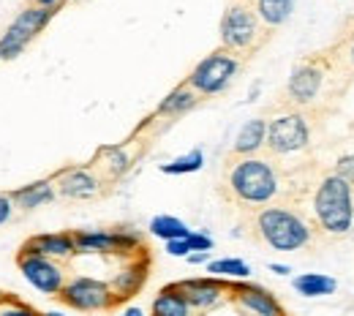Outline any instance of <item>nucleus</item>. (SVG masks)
I'll use <instances>...</instances> for the list:
<instances>
[{
	"mask_svg": "<svg viewBox=\"0 0 354 316\" xmlns=\"http://www.w3.org/2000/svg\"><path fill=\"white\" fill-rule=\"evenodd\" d=\"M237 71H240V57L221 46V49H216L213 55H207L205 60H199L194 66L185 85L194 88L199 95H218L232 85Z\"/></svg>",
	"mask_w": 354,
	"mask_h": 316,
	"instance_id": "nucleus-5",
	"label": "nucleus"
},
{
	"mask_svg": "<svg viewBox=\"0 0 354 316\" xmlns=\"http://www.w3.org/2000/svg\"><path fill=\"white\" fill-rule=\"evenodd\" d=\"M335 175L344 178V180H349L354 185V153H346V156L338 158V164H335Z\"/></svg>",
	"mask_w": 354,
	"mask_h": 316,
	"instance_id": "nucleus-28",
	"label": "nucleus"
},
{
	"mask_svg": "<svg viewBox=\"0 0 354 316\" xmlns=\"http://www.w3.org/2000/svg\"><path fill=\"white\" fill-rule=\"evenodd\" d=\"M207 272L216 275V278H237V281H243V278L251 275V268H248V262H243V259H232V257H226V259L207 262Z\"/></svg>",
	"mask_w": 354,
	"mask_h": 316,
	"instance_id": "nucleus-25",
	"label": "nucleus"
},
{
	"mask_svg": "<svg viewBox=\"0 0 354 316\" xmlns=\"http://www.w3.org/2000/svg\"><path fill=\"white\" fill-rule=\"evenodd\" d=\"M245 3H251V0H245Z\"/></svg>",
	"mask_w": 354,
	"mask_h": 316,
	"instance_id": "nucleus-39",
	"label": "nucleus"
},
{
	"mask_svg": "<svg viewBox=\"0 0 354 316\" xmlns=\"http://www.w3.org/2000/svg\"><path fill=\"white\" fill-rule=\"evenodd\" d=\"M55 185L60 191V196H68V199H93L98 191H101V180L82 167H71V169H63Z\"/></svg>",
	"mask_w": 354,
	"mask_h": 316,
	"instance_id": "nucleus-14",
	"label": "nucleus"
},
{
	"mask_svg": "<svg viewBox=\"0 0 354 316\" xmlns=\"http://www.w3.org/2000/svg\"><path fill=\"white\" fill-rule=\"evenodd\" d=\"M267 142V120L265 118H251L234 136L232 145V158H243V156H259V150Z\"/></svg>",
	"mask_w": 354,
	"mask_h": 316,
	"instance_id": "nucleus-17",
	"label": "nucleus"
},
{
	"mask_svg": "<svg viewBox=\"0 0 354 316\" xmlns=\"http://www.w3.org/2000/svg\"><path fill=\"white\" fill-rule=\"evenodd\" d=\"M185 240H188L191 251H213V237L205 232H191Z\"/></svg>",
	"mask_w": 354,
	"mask_h": 316,
	"instance_id": "nucleus-29",
	"label": "nucleus"
},
{
	"mask_svg": "<svg viewBox=\"0 0 354 316\" xmlns=\"http://www.w3.org/2000/svg\"><path fill=\"white\" fill-rule=\"evenodd\" d=\"M313 219L327 234H346L354 226V185L335 172L322 178L313 194Z\"/></svg>",
	"mask_w": 354,
	"mask_h": 316,
	"instance_id": "nucleus-2",
	"label": "nucleus"
},
{
	"mask_svg": "<svg viewBox=\"0 0 354 316\" xmlns=\"http://www.w3.org/2000/svg\"><path fill=\"white\" fill-rule=\"evenodd\" d=\"M55 196H57V188H55L52 180L30 183V185H25V188H19V191L11 194L14 205L22 207V210H36L41 205H49V202H55Z\"/></svg>",
	"mask_w": 354,
	"mask_h": 316,
	"instance_id": "nucleus-18",
	"label": "nucleus"
},
{
	"mask_svg": "<svg viewBox=\"0 0 354 316\" xmlns=\"http://www.w3.org/2000/svg\"><path fill=\"white\" fill-rule=\"evenodd\" d=\"M17 265H19V272L25 275V281L33 289H39L44 295H52V297H57L63 292L66 272H63V268L55 259H49L44 254H36V251H28V248H19Z\"/></svg>",
	"mask_w": 354,
	"mask_h": 316,
	"instance_id": "nucleus-10",
	"label": "nucleus"
},
{
	"mask_svg": "<svg viewBox=\"0 0 354 316\" xmlns=\"http://www.w3.org/2000/svg\"><path fill=\"white\" fill-rule=\"evenodd\" d=\"M153 316H194V308L177 289V284L164 286L153 300Z\"/></svg>",
	"mask_w": 354,
	"mask_h": 316,
	"instance_id": "nucleus-19",
	"label": "nucleus"
},
{
	"mask_svg": "<svg viewBox=\"0 0 354 316\" xmlns=\"http://www.w3.org/2000/svg\"><path fill=\"white\" fill-rule=\"evenodd\" d=\"M199 101H202V95L194 91V88H188V85H177L175 91L158 104V115H164V118H183V115L191 112Z\"/></svg>",
	"mask_w": 354,
	"mask_h": 316,
	"instance_id": "nucleus-20",
	"label": "nucleus"
},
{
	"mask_svg": "<svg viewBox=\"0 0 354 316\" xmlns=\"http://www.w3.org/2000/svg\"><path fill=\"white\" fill-rule=\"evenodd\" d=\"M55 14H57V8H44V6H36V3L33 6H25L17 14V19L6 28L3 39H0V57H6V60L19 57L25 52V46L30 44L46 25L52 22Z\"/></svg>",
	"mask_w": 354,
	"mask_h": 316,
	"instance_id": "nucleus-7",
	"label": "nucleus"
},
{
	"mask_svg": "<svg viewBox=\"0 0 354 316\" xmlns=\"http://www.w3.org/2000/svg\"><path fill=\"white\" fill-rule=\"evenodd\" d=\"M185 259H188L191 265H205V262H210V251H191Z\"/></svg>",
	"mask_w": 354,
	"mask_h": 316,
	"instance_id": "nucleus-32",
	"label": "nucleus"
},
{
	"mask_svg": "<svg viewBox=\"0 0 354 316\" xmlns=\"http://www.w3.org/2000/svg\"><path fill=\"white\" fill-rule=\"evenodd\" d=\"M167 254H169V257H183V259H185V257L191 254V245H188L185 237H183V240H169V243H167Z\"/></svg>",
	"mask_w": 354,
	"mask_h": 316,
	"instance_id": "nucleus-31",
	"label": "nucleus"
},
{
	"mask_svg": "<svg viewBox=\"0 0 354 316\" xmlns=\"http://www.w3.org/2000/svg\"><path fill=\"white\" fill-rule=\"evenodd\" d=\"M322 85H324V68L316 60H306V63H300V66L292 68L289 82H286V95L295 104L308 106L310 101L319 95Z\"/></svg>",
	"mask_w": 354,
	"mask_h": 316,
	"instance_id": "nucleus-13",
	"label": "nucleus"
},
{
	"mask_svg": "<svg viewBox=\"0 0 354 316\" xmlns=\"http://www.w3.org/2000/svg\"><path fill=\"white\" fill-rule=\"evenodd\" d=\"M267 268H270V272H275V275H289V265H278V262H270V265H267Z\"/></svg>",
	"mask_w": 354,
	"mask_h": 316,
	"instance_id": "nucleus-33",
	"label": "nucleus"
},
{
	"mask_svg": "<svg viewBox=\"0 0 354 316\" xmlns=\"http://www.w3.org/2000/svg\"><path fill=\"white\" fill-rule=\"evenodd\" d=\"M0 316H44V314H39L33 306H28V303H22V300H17V297H8V300L0 306Z\"/></svg>",
	"mask_w": 354,
	"mask_h": 316,
	"instance_id": "nucleus-27",
	"label": "nucleus"
},
{
	"mask_svg": "<svg viewBox=\"0 0 354 316\" xmlns=\"http://www.w3.org/2000/svg\"><path fill=\"white\" fill-rule=\"evenodd\" d=\"M77 254H136L142 251V234L129 226L120 229H82L74 232Z\"/></svg>",
	"mask_w": 354,
	"mask_h": 316,
	"instance_id": "nucleus-9",
	"label": "nucleus"
},
{
	"mask_svg": "<svg viewBox=\"0 0 354 316\" xmlns=\"http://www.w3.org/2000/svg\"><path fill=\"white\" fill-rule=\"evenodd\" d=\"M292 286L303 297H327L338 289V281L333 275H324V272H303L292 281Z\"/></svg>",
	"mask_w": 354,
	"mask_h": 316,
	"instance_id": "nucleus-22",
	"label": "nucleus"
},
{
	"mask_svg": "<svg viewBox=\"0 0 354 316\" xmlns=\"http://www.w3.org/2000/svg\"><path fill=\"white\" fill-rule=\"evenodd\" d=\"M68 308L74 311H109L118 306V297L112 292V286L106 281H98V278H88V275H77L71 281H66L63 292L57 295Z\"/></svg>",
	"mask_w": 354,
	"mask_h": 316,
	"instance_id": "nucleus-8",
	"label": "nucleus"
},
{
	"mask_svg": "<svg viewBox=\"0 0 354 316\" xmlns=\"http://www.w3.org/2000/svg\"><path fill=\"white\" fill-rule=\"evenodd\" d=\"M120 316H145V314H142V308H136V306H131V308H126V311H123Z\"/></svg>",
	"mask_w": 354,
	"mask_h": 316,
	"instance_id": "nucleus-35",
	"label": "nucleus"
},
{
	"mask_svg": "<svg viewBox=\"0 0 354 316\" xmlns=\"http://www.w3.org/2000/svg\"><path fill=\"white\" fill-rule=\"evenodd\" d=\"M202 167H205V153H202L199 147H194L191 153L177 156L175 161L161 164V172H164V175H191V172H199Z\"/></svg>",
	"mask_w": 354,
	"mask_h": 316,
	"instance_id": "nucleus-24",
	"label": "nucleus"
},
{
	"mask_svg": "<svg viewBox=\"0 0 354 316\" xmlns=\"http://www.w3.org/2000/svg\"><path fill=\"white\" fill-rule=\"evenodd\" d=\"M147 270H150V259H147V257H139V259L129 262L123 270L112 278V284H109V286H112V292H115L118 303H123V300L133 297V295L145 286V281H147Z\"/></svg>",
	"mask_w": 354,
	"mask_h": 316,
	"instance_id": "nucleus-15",
	"label": "nucleus"
},
{
	"mask_svg": "<svg viewBox=\"0 0 354 316\" xmlns=\"http://www.w3.org/2000/svg\"><path fill=\"white\" fill-rule=\"evenodd\" d=\"M150 234L153 237H161V240H183V237H188L191 234V229L183 224L180 219H175V216H156L153 221H150Z\"/></svg>",
	"mask_w": 354,
	"mask_h": 316,
	"instance_id": "nucleus-23",
	"label": "nucleus"
},
{
	"mask_svg": "<svg viewBox=\"0 0 354 316\" xmlns=\"http://www.w3.org/2000/svg\"><path fill=\"white\" fill-rule=\"evenodd\" d=\"M101 158H104V164H106V169H109L112 178H120L131 167V156H129L126 147H104L101 150Z\"/></svg>",
	"mask_w": 354,
	"mask_h": 316,
	"instance_id": "nucleus-26",
	"label": "nucleus"
},
{
	"mask_svg": "<svg viewBox=\"0 0 354 316\" xmlns=\"http://www.w3.org/2000/svg\"><path fill=\"white\" fill-rule=\"evenodd\" d=\"M297 0H254V11L265 28H281L292 14H295Z\"/></svg>",
	"mask_w": 354,
	"mask_h": 316,
	"instance_id": "nucleus-21",
	"label": "nucleus"
},
{
	"mask_svg": "<svg viewBox=\"0 0 354 316\" xmlns=\"http://www.w3.org/2000/svg\"><path fill=\"white\" fill-rule=\"evenodd\" d=\"M226 191L243 207H270L283 194V175L267 156L232 158L226 169Z\"/></svg>",
	"mask_w": 354,
	"mask_h": 316,
	"instance_id": "nucleus-1",
	"label": "nucleus"
},
{
	"mask_svg": "<svg viewBox=\"0 0 354 316\" xmlns=\"http://www.w3.org/2000/svg\"><path fill=\"white\" fill-rule=\"evenodd\" d=\"M8 297H11V295H6V292H0V306H3V303H6Z\"/></svg>",
	"mask_w": 354,
	"mask_h": 316,
	"instance_id": "nucleus-37",
	"label": "nucleus"
},
{
	"mask_svg": "<svg viewBox=\"0 0 354 316\" xmlns=\"http://www.w3.org/2000/svg\"><path fill=\"white\" fill-rule=\"evenodd\" d=\"M254 229L259 240L275 251H303L313 243V229L308 221L283 205L262 207L254 219Z\"/></svg>",
	"mask_w": 354,
	"mask_h": 316,
	"instance_id": "nucleus-3",
	"label": "nucleus"
},
{
	"mask_svg": "<svg viewBox=\"0 0 354 316\" xmlns=\"http://www.w3.org/2000/svg\"><path fill=\"white\" fill-rule=\"evenodd\" d=\"M349 60H352V66H354V36L349 39Z\"/></svg>",
	"mask_w": 354,
	"mask_h": 316,
	"instance_id": "nucleus-36",
	"label": "nucleus"
},
{
	"mask_svg": "<svg viewBox=\"0 0 354 316\" xmlns=\"http://www.w3.org/2000/svg\"><path fill=\"white\" fill-rule=\"evenodd\" d=\"M14 199H11V194H0V226L8 224L11 221V216H14Z\"/></svg>",
	"mask_w": 354,
	"mask_h": 316,
	"instance_id": "nucleus-30",
	"label": "nucleus"
},
{
	"mask_svg": "<svg viewBox=\"0 0 354 316\" xmlns=\"http://www.w3.org/2000/svg\"><path fill=\"white\" fill-rule=\"evenodd\" d=\"M229 286L223 278H188V281H177V289L183 292V297L188 300V306L194 311H213L216 306H221L229 297Z\"/></svg>",
	"mask_w": 354,
	"mask_h": 316,
	"instance_id": "nucleus-12",
	"label": "nucleus"
},
{
	"mask_svg": "<svg viewBox=\"0 0 354 316\" xmlns=\"http://www.w3.org/2000/svg\"><path fill=\"white\" fill-rule=\"evenodd\" d=\"M36 6H44V8H60L63 0H33Z\"/></svg>",
	"mask_w": 354,
	"mask_h": 316,
	"instance_id": "nucleus-34",
	"label": "nucleus"
},
{
	"mask_svg": "<svg viewBox=\"0 0 354 316\" xmlns=\"http://www.w3.org/2000/svg\"><path fill=\"white\" fill-rule=\"evenodd\" d=\"M270 156H295L310 147V123L303 112H281L267 120V142Z\"/></svg>",
	"mask_w": 354,
	"mask_h": 316,
	"instance_id": "nucleus-6",
	"label": "nucleus"
},
{
	"mask_svg": "<svg viewBox=\"0 0 354 316\" xmlns=\"http://www.w3.org/2000/svg\"><path fill=\"white\" fill-rule=\"evenodd\" d=\"M44 316H66V314H60V311H49V314H44Z\"/></svg>",
	"mask_w": 354,
	"mask_h": 316,
	"instance_id": "nucleus-38",
	"label": "nucleus"
},
{
	"mask_svg": "<svg viewBox=\"0 0 354 316\" xmlns=\"http://www.w3.org/2000/svg\"><path fill=\"white\" fill-rule=\"evenodd\" d=\"M265 39V25L259 22L251 3L237 0L232 3L221 17V44L237 57H248L254 49H259Z\"/></svg>",
	"mask_w": 354,
	"mask_h": 316,
	"instance_id": "nucleus-4",
	"label": "nucleus"
},
{
	"mask_svg": "<svg viewBox=\"0 0 354 316\" xmlns=\"http://www.w3.org/2000/svg\"><path fill=\"white\" fill-rule=\"evenodd\" d=\"M22 248L44 254L49 259H66L71 254H77V243H74V232H49V234H36L30 237Z\"/></svg>",
	"mask_w": 354,
	"mask_h": 316,
	"instance_id": "nucleus-16",
	"label": "nucleus"
},
{
	"mask_svg": "<svg viewBox=\"0 0 354 316\" xmlns=\"http://www.w3.org/2000/svg\"><path fill=\"white\" fill-rule=\"evenodd\" d=\"M229 300L243 316H286L283 306L275 300V295H270L257 284H232Z\"/></svg>",
	"mask_w": 354,
	"mask_h": 316,
	"instance_id": "nucleus-11",
	"label": "nucleus"
}]
</instances>
